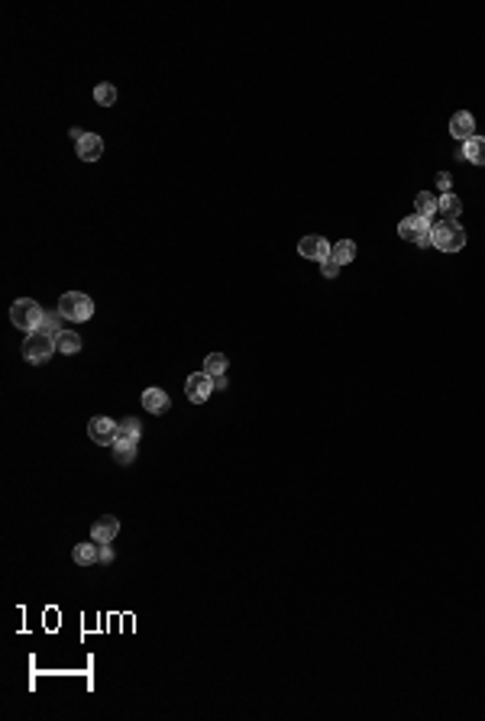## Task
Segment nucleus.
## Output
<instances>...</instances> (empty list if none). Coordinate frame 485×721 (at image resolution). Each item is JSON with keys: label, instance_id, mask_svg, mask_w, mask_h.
<instances>
[{"label": "nucleus", "instance_id": "obj_24", "mask_svg": "<svg viewBox=\"0 0 485 721\" xmlns=\"http://www.w3.org/2000/svg\"><path fill=\"white\" fill-rule=\"evenodd\" d=\"M434 185H437V191H440V194H450L453 175H450V172H437V181H434Z\"/></svg>", "mask_w": 485, "mask_h": 721}, {"label": "nucleus", "instance_id": "obj_27", "mask_svg": "<svg viewBox=\"0 0 485 721\" xmlns=\"http://www.w3.org/2000/svg\"><path fill=\"white\" fill-rule=\"evenodd\" d=\"M81 136H84V130H81V126H71V130H68V139H75V143H78V139H81Z\"/></svg>", "mask_w": 485, "mask_h": 721}, {"label": "nucleus", "instance_id": "obj_8", "mask_svg": "<svg viewBox=\"0 0 485 721\" xmlns=\"http://www.w3.org/2000/svg\"><path fill=\"white\" fill-rule=\"evenodd\" d=\"M298 252H301L304 259H314V262H324L330 259V243H327L324 236H304L301 243H298Z\"/></svg>", "mask_w": 485, "mask_h": 721}, {"label": "nucleus", "instance_id": "obj_12", "mask_svg": "<svg viewBox=\"0 0 485 721\" xmlns=\"http://www.w3.org/2000/svg\"><path fill=\"white\" fill-rule=\"evenodd\" d=\"M472 130H476V120H472V114L469 110H460V114H453L450 120V133L460 139V143H466V139H472Z\"/></svg>", "mask_w": 485, "mask_h": 721}, {"label": "nucleus", "instance_id": "obj_4", "mask_svg": "<svg viewBox=\"0 0 485 721\" xmlns=\"http://www.w3.org/2000/svg\"><path fill=\"white\" fill-rule=\"evenodd\" d=\"M434 246L440 252H460L466 246V230L456 220H440L434 224Z\"/></svg>", "mask_w": 485, "mask_h": 721}, {"label": "nucleus", "instance_id": "obj_15", "mask_svg": "<svg viewBox=\"0 0 485 721\" xmlns=\"http://www.w3.org/2000/svg\"><path fill=\"white\" fill-rule=\"evenodd\" d=\"M71 556H75L78 566H94V563L101 560V544H97V540H91V544H78Z\"/></svg>", "mask_w": 485, "mask_h": 721}, {"label": "nucleus", "instance_id": "obj_28", "mask_svg": "<svg viewBox=\"0 0 485 721\" xmlns=\"http://www.w3.org/2000/svg\"><path fill=\"white\" fill-rule=\"evenodd\" d=\"M214 385H217V392H226V388H230V382H226V376H220V378H214Z\"/></svg>", "mask_w": 485, "mask_h": 721}, {"label": "nucleus", "instance_id": "obj_23", "mask_svg": "<svg viewBox=\"0 0 485 721\" xmlns=\"http://www.w3.org/2000/svg\"><path fill=\"white\" fill-rule=\"evenodd\" d=\"M120 434H126V437H136V440H139L142 437V424L136 418H126L123 424H120Z\"/></svg>", "mask_w": 485, "mask_h": 721}, {"label": "nucleus", "instance_id": "obj_14", "mask_svg": "<svg viewBox=\"0 0 485 721\" xmlns=\"http://www.w3.org/2000/svg\"><path fill=\"white\" fill-rule=\"evenodd\" d=\"M456 156H463V159L472 162V165H485V139H482V136H472V139H466V143H463V149L456 152Z\"/></svg>", "mask_w": 485, "mask_h": 721}, {"label": "nucleus", "instance_id": "obj_7", "mask_svg": "<svg viewBox=\"0 0 485 721\" xmlns=\"http://www.w3.org/2000/svg\"><path fill=\"white\" fill-rule=\"evenodd\" d=\"M430 230H434L430 227V220L421 217V214H408V217L398 224V236H402V240H411V243H418L421 236H427Z\"/></svg>", "mask_w": 485, "mask_h": 721}, {"label": "nucleus", "instance_id": "obj_25", "mask_svg": "<svg viewBox=\"0 0 485 721\" xmlns=\"http://www.w3.org/2000/svg\"><path fill=\"white\" fill-rule=\"evenodd\" d=\"M320 272H324L327 278H336V275H340V262H336V259H324V262H320Z\"/></svg>", "mask_w": 485, "mask_h": 721}, {"label": "nucleus", "instance_id": "obj_1", "mask_svg": "<svg viewBox=\"0 0 485 721\" xmlns=\"http://www.w3.org/2000/svg\"><path fill=\"white\" fill-rule=\"evenodd\" d=\"M42 320H46V310H42V304L33 301V298H20V301L10 308V324L17 330H23V334H36V330L42 327Z\"/></svg>", "mask_w": 485, "mask_h": 721}, {"label": "nucleus", "instance_id": "obj_22", "mask_svg": "<svg viewBox=\"0 0 485 721\" xmlns=\"http://www.w3.org/2000/svg\"><path fill=\"white\" fill-rule=\"evenodd\" d=\"M59 320H65L59 314V310H55V314H46V320H42V327H39V334H49V336H59L62 330H59Z\"/></svg>", "mask_w": 485, "mask_h": 721}, {"label": "nucleus", "instance_id": "obj_19", "mask_svg": "<svg viewBox=\"0 0 485 721\" xmlns=\"http://www.w3.org/2000/svg\"><path fill=\"white\" fill-rule=\"evenodd\" d=\"M330 259H336L340 266L353 262V259H356V243H353V240H340V243H334V252H330Z\"/></svg>", "mask_w": 485, "mask_h": 721}, {"label": "nucleus", "instance_id": "obj_26", "mask_svg": "<svg viewBox=\"0 0 485 721\" xmlns=\"http://www.w3.org/2000/svg\"><path fill=\"white\" fill-rule=\"evenodd\" d=\"M110 560H114V550L107 544H101V563H110Z\"/></svg>", "mask_w": 485, "mask_h": 721}, {"label": "nucleus", "instance_id": "obj_13", "mask_svg": "<svg viewBox=\"0 0 485 721\" xmlns=\"http://www.w3.org/2000/svg\"><path fill=\"white\" fill-rule=\"evenodd\" d=\"M142 408L149 414H165L168 408H172V401H168V394L162 392V388H146V392H142Z\"/></svg>", "mask_w": 485, "mask_h": 721}, {"label": "nucleus", "instance_id": "obj_3", "mask_svg": "<svg viewBox=\"0 0 485 721\" xmlns=\"http://www.w3.org/2000/svg\"><path fill=\"white\" fill-rule=\"evenodd\" d=\"M55 350H59V346H55V336L39 334V330H36V334H26V340H23V359L33 362V366L49 362Z\"/></svg>", "mask_w": 485, "mask_h": 721}, {"label": "nucleus", "instance_id": "obj_11", "mask_svg": "<svg viewBox=\"0 0 485 721\" xmlns=\"http://www.w3.org/2000/svg\"><path fill=\"white\" fill-rule=\"evenodd\" d=\"M117 534H120V521L114 518V514H104V518L94 521L91 540H97V544H110V540H114Z\"/></svg>", "mask_w": 485, "mask_h": 721}, {"label": "nucleus", "instance_id": "obj_16", "mask_svg": "<svg viewBox=\"0 0 485 721\" xmlns=\"http://www.w3.org/2000/svg\"><path fill=\"white\" fill-rule=\"evenodd\" d=\"M55 346H59V352H65V356H75V352H81L84 343L75 330H62V334L55 336Z\"/></svg>", "mask_w": 485, "mask_h": 721}, {"label": "nucleus", "instance_id": "obj_21", "mask_svg": "<svg viewBox=\"0 0 485 721\" xmlns=\"http://www.w3.org/2000/svg\"><path fill=\"white\" fill-rule=\"evenodd\" d=\"M94 101L101 104V107H114V104H117V88H114V84H97V88H94Z\"/></svg>", "mask_w": 485, "mask_h": 721}, {"label": "nucleus", "instance_id": "obj_17", "mask_svg": "<svg viewBox=\"0 0 485 721\" xmlns=\"http://www.w3.org/2000/svg\"><path fill=\"white\" fill-rule=\"evenodd\" d=\"M437 204H440V198H434V191H421L418 198H414V207H418V214L421 217H434L437 214Z\"/></svg>", "mask_w": 485, "mask_h": 721}, {"label": "nucleus", "instance_id": "obj_10", "mask_svg": "<svg viewBox=\"0 0 485 721\" xmlns=\"http://www.w3.org/2000/svg\"><path fill=\"white\" fill-rule=\"evenodd\" d=\"M75 149H78V159L97 162V159H101V152H104V139L97 133H84L81 139L75 143Z\"/></svg>", "mask_w": 485, "mask_h": 721}, {"label": "nucleus", "instance_id": "obj_20", "mask_svg": "<svg viewBox=\"0 0 485 721\" xmlns=\"http://www.w3.org/2000/svg\"><path fill=\"white\" fill-rule=\"evenodd\" d=\"M204 372H207L210 378L226 376V356H224V352H210L207 359H204Z\"/></svg>", "mask_w": 485, "mask_h": 721}, {"label": "nucleus", "instance_id": "obj_9", "mask_svg": "<svg viewBox=\"0 0 485 721\" xmlns=\"http://www.w3.org/2000/svg\"><path fill=\"white\" fill-rule=\"evenodd\" d=\"M136 444H139L136 437L117 434V440H114V446H110V450H114V462H117V466H130V462L136 460Z\"/></svg>", "mask_w": 485, "mask_h": 721}, {"label": "nucleus", "instance_id": "obj_18", "mask_svg": "<svg viewBox=\"0 0 485 721\" xmlns=\"http://www.w3.org/2000/svg\"><path fill=\"white\" fill-rule=\"evenodd\" d=\"M437 210H440L446 220H456V217H460V210H463V204H460V198L450 191V194H440V204H437Z\"/></svg>", "mask_w": 485, "mask_h": 721}, {"label": "nucleus", "instance_id": "obj_2", "mask_svg": "<svg viewBox=\"0 0 485 721\" xmlns=\"http://www.w3.org/2000/svg\"><path fill=\"white\" fill-rule=\"evenodd\" d=\"M59 314L65 320H71V324H84V320H91V314H94V301L81 291H68L59 298Z\"/></svg>", "mask_w": 485, "mask_h": 721}, {"label": "nucleus", "instance_id": "obj_5", "mask_svg": "<svg viewBox=\"0 0 485 721\" xmlns=\"http://www.w3.org/2000/svg\"><path fill=\"white\" fill-rule=\"evenodd\" d=\"M214 392H217V385H214V378H210L204 369L191 372L188 382H184V394H188V401H194V404H204Z\"/></svg>", "mask_w": 485, "mask_h": 721}, {"label": "nucleus", "instance_id": "obj_6", "mask_svg": "<svg viewBox=\"0 0 485 721\" xmlns=\"http://www.w3.org/2000/svg\"><path fill=\"white\" fill-rule=\"evenodd\" d=\"M117 434H120V424L114 418H94L91 424H88V437H91L97 446H114Z\"/></svg>", "mask_w": 485, "mask_h": 721}]
</instances>
